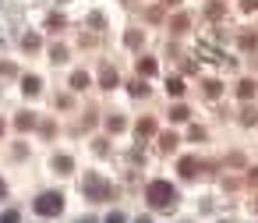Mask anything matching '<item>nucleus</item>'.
<instances>
[{"mask_svg": "<svg viewBox=\"0 0 258 223\" xmlns=\"http://www.w3.org/2000/svg\"><path fill=\"white\" fill-rule=\"evenodd\" d=\"M25 92H39V78H25Z\"/></svg>", "mask_w": 258, "mask_h": 223, "instance_id": "9d476101", "label": "nucleus"}, {"mask_svg": "<svg viewBox=\"0 0 258 223\" xmlns=\"http://www.w3.org/2000/svg\"><path fill=\"white\" fill-rule=\"evenodd\" d=\"M237 92H240V99H251V96H254V82H240Z\"/></svg>", "mask_w": 258, "mask_h": 223, "instance_id": "0eeeda50", "label": "nucleus"}, {"mask_svg": "<svg viewBox=\"0 0 258 223\" xmlns=\"http://www.w3.org/2000/svg\"><path fill=\"white\" fill-rule=\"evenodd\" d=\"M166 89H170V96H180V92H184V82H180V78H170Z\"/></svg>", "mask_w": 258, "mask_h": 223, "instance_id": "423d86ee", "label": "nucleus"}, {"mask_svg": "<svg viewBox=\"0 0 258 223\" xmlns=\"http://www.w3.org/2000/svg\"><path fill=\"white\" fill-rule=\"evenodd\" d=\"M106 223H124V216H120V212H110V216H106Z\"/></svg>", "mask_w": 258, "mask_h": 223, "instance_id": "ddd939ff", "label": "nucleus"}, {"mask_svg": "<svg viewBox=\"0 0 258 223\" xmlns=\"http://www.w3.org/2000/svg\"><path fill=\"white\" fill-rule=\"evenodd\" d=\"M138 71H142V75H156V61H149V57L138 61Z\"/></svg>", "mask_w": 258, "mask_h": 223, "instance_id": "39448f33", "label": "nucleus"}, {"mask_svg": "<svg viewBox=\"0 0 258 223\" xmlns=\"http://www.w3.org/2000/svg\"><path fill=\"white\" fill-rule=\"evenodd\" d=\"M152 131H156L152 121H142V124H138V135H152Z\"/></svg>", "mask_w": 258, "mask_h": 223, "instance_id": "1a4fd4ad", "label": "nucleus"}, {"mask_svg": "<svg viewBox=\"0 0 258 223\" xmlns=\"http://www.w3.org/2000/svg\"><path fill=\"white\" fill-rule=\"evenodd\" d=\"M195 170H198V159H191V156L180 159V174H184V177H195Z\"/></svg>", "mask_w": 258, "mask_h": 223, "instance_id": "20e7f679", "label": "nucleus"}, {"mask_svg": "<svg viewBox=\"0 0 258 223\" xmlns=\"http://www.w3.org/2000/svg\"><path fill=\"white\" fill-rule=\"evenodd\" d=\"M145 195H149V202L156 209H173V202H177V191L170 188V181H152Z\"/></svg>", "mask_w": 258, "mask_h": 223, "instance_id": "f257e3e1", "label": "nucleus"}, {"mask_svg": "<svg viewBox=\"0 0 258 223\" xmlns=\"http://www.w3.org/2000/svg\"><path fill=\"white\" fill-rule=\"evenodd\" d=\"M0 223H18V212H4V219Z\"/></svg>", "mask_w": 258, "mask_h": 223, "instance_id": "f8f14e48", "label": "nucleus"}, {"mask_svg": "<svg viewBox=\"0 0 258 223\" xmlns=\"http://www.w3.org/2000/svg\"><path fill=\"white\" fill-rule=\"evenodd\" d=\"M170 121H187V110H184V106H177V110L170 114Z\"/></svg>", "mask_w": 258, "mask_h": 223, "instance_id": "9b49d317", "label": "nucleus"}, {"mask_svg": "<svg viewBox=\"0 0 258 223\" xmlns=\"http://www.w3.org/2000/svg\"><path fill=\"white\" fill-rule=\"evenodd\" d=\"M85 191H89V195H106L110 188H106V181H99V177H85Z\"/></svg>", "mask_w": 258, "mask_h": 223, "instance_id": "7ed1b4c3", "label": "nucleus"}, {"mask_svg": "<svg viewBox=\"0 0 258 223\" xmlns=\"http://www.w3.org/2000/svg\"><path fill=\"white\" fill-rule=\"evenodd\" d=\"M0 198H4V181H0Z\"/></svg>", "mask_w": 258, "mask_h": 223, "instance_id": "4468645a", "label": "nucleus"}, {"mask_svg": "<svg viewBox=\"0 0 258 223\" xmlns=\"http://www.w3.org/2000/svg\"><path fill=\"white\" fill-rule=\"evenodd\" d=\"M71 85H75V89H85V85H89V75H82V71H78V75L71 78Z\"/></svg>", "mask_w": 258, "mask_h": 223, "instance_id": "6e6552de", "label": "nucleus"}, {"mask_svg": "<svg viewBox=\"0 0 258 223\" xmlns=\"http://www.w3.org/2000/svg\"><path fill=\"white\" fill-rule=\"evenodd\" d=\"M64 209V195L60 191H43L39 198H36V212L39 216H57Z\"/></svg>", "mask_w": 258, "mask_h": 223, "instance_id": "f03ea898", "label": "nucleus"}]
</instances>
